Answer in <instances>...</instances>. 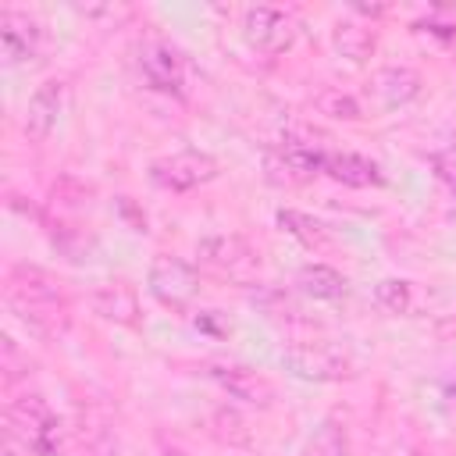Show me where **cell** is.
<instances>
[{"instance_id": "obj_13", "label": "cell", "mask_w": 456, "mask_h": 456, "mask_svg": "<svg viewBox=\"0 0 456 456\" xmlns=\"http://www.w3.org/2000/svg\"><path fill=\"white\" fill-rule=\"evenodd\" d=\"M89 306H93V314L103 317V321H114V324H139V296H135V289L125 285V281H110V285L93 289Z\"/></svg>"}, {"instance_id": "obj_17", "label": "cell", "mask_w": 456, "mask_h": 456, "mask_svg": "<svg viewBox=\"0 0 456 456\" xmlns=\"http://www.w3.org/2000/svg\"><path fill=\"white\" fill-rule=\"evenodd\" d=\"M331 39H335V50L342 57H349L353 64H360V61H367L374 53V32L367 25H360V21H338Z\"/></svg>"}, {"instance_id": "obj_15", "label": "cell", "mask_w": 456, "mask_h": 456, "mask_svg": "<svg viewBox=\"0 0 456 456\" xmlns=\"http://www.w3.org/2000/svg\"><path fill=\"white\" fill-rule=\"evenodd\" d=\"M299 289L314 299H338L346 296V278L328 264H306L299 271Z\"/></svg>"}, {"instance_id": "obj_1", "label": "cell", "mask_w": 456, "mask_h": 456, "mask_svg": "<svg viewBox=\"0 0 456 456\" xmlns=\"http://www.w3.org/2000/svg\"><path fill=\"white\" fill-rule=\"evenodd\" d=\"M7 303L36 335L53 338V335H61L68 328V299L57 289V281L39 267H28V264L11 267V274H7Z\"/></svg>"}, {"instance_id": "obj_8", "label": "cell", "mask_w": 456, "mask_h": 456, "mask_svg": "<svg viewBox=\"0 0 456 456\" xmlns=\"http://www.w3.org/2000/svg\"><path fill=\"white\" fill-rule=\"evenodd\" d=\"M139 68H142V75H146V82L153 89L182 96V89H185V61L171 43L146 39L142 50H139Z\"/></svg>"}, {"instance_id": "obj_20", "label": "cell", "mask_w": 456, "mask_h": 456, "mask_svg": "<svg viewBox=\"0 0 456 456\" xmlns=\"http://www.w3.org/2000/svg\"><path fill=\"white\" fill-rule=\"evenodd\" d=\"M374 303L388 314H410L413 310V285L403 278H385L374 285Z\"/></svg>"}, {"instance_id": "obj_3", "label": "cell", "mask_w": 456, "mask_h": 456, "mask_svg": "<svg viewBox=\"0 0 456 456\" xmlns=\"http://www.w3.org/2000/svg\"><path fill=\"white\" fill-rule=\"evenodd\" d=\"M281 363L289 374H296L303 381H342L353 374V356L331 338L289 342L281 349Z\"/></svg>"}, {"instance_id": "obj_5", "label": "cell", "mask_w": 456, "mask_h": 456, "mask_svg": "<svg viewBox=\"0 0 456 456\" xmlns=\"http://www.w3.org/2000/svg\"><path fill=\"white\" fill-rule=\"evenodd\" d=\"M217 178V160L203 150H178L150 164V182L164 192H192Z\"/></svg>"}, {"instance_id": "obj_22", "label": "cell", "mask_w": 456, "mask_h": 456, "mask_svg": "<svg viewBox=\"0 0 456 456\" xmlns=\"http://www.w3.org/2000/svg\"><path fill=\"white\" fill-rule=\"evenodd\" d=\"M118 207H121V214L132 221V228H135V232H146V214H135V207H132V200H128V196H118Z\"/></svg>"}, {"instance_id": "obj_9", "label": "cell", "mask_w": 456, "mask_h": 456, "mask_svg": "<svg viewBox=\"0 0 456 456\" xmlns=\"http://www.w3.org/2000/svg\"><path fill=\"white\" fill-rule=\"evenodd\" d=\"M420 75L406 64H388V68H378L370 75V86H367V96L374 100L378 110H395V107H406L410 100L420 96Z\"/></svg>"}, {"instance_id": "obj_14", "label": "cell", "mask_w": 456, "mask_h": 456, "mask_svg": "<svg viewBox=\"0 0 456 456\" xmlns=\"http://www.w3.org/2000/svg\"><path fill=\"white\" fill-rule=\"evenodd\" d=\"M324 175H331L335 182L353 185V189H367V185H381V182H385L381 167H378L370 157H363V153H349V150H342V153H328V160H324Z\"/></svg>"}, {"instance_id": "obj_10", "label": "cell", "mask_w": 456, "mask_h": 456, "mask_svg": "<svg viewBox=\"0 0 456 456\" xmlns=\"http://www.w3.org/2000/svg\"><path fill=\"white\" fill-rule=\"evenodd\" d=\"M232 399H239V403H246V406H271L274 403V385L264 378V374H256V370H249V367H239V363H210V370H207Z\"/></svg>"}, {"instance_id": "obj_16", "label": "cell", "mask_w": 456, "mask_h": 456, "mask_svg": "<svg viewBox=\"0 0 456 456\" xmlns=\"http://www.w3.org/2000/svg\"><path fill=\"white\" fill-rule=\"evenodd\" d=\"M296 456H349V431L338 420H324Z\"/></svg>"}, {"instance_id": "obj_6", "label": "cell", "mask_w": 456, "mask_h": 456, "mask_svg": "<svg viewBox=\"0 0 456 456\" xmlns=\"http://www.w3.org/2000/svg\"><path fill=\"white\" fill-rule=\"evenodd\" d=\"M296 18L271 4H253L242 11V39L260 53H285L296 43Z\"/></svg>"}, {"instance_id": "obj_18", "label": "cell", "mask_w": 456, "mask_h": 456, "mask_svg": "<svg viewBox=\"0 0 456 456\" xmlns=\"http://www.w3.org/2000/svg\"><path fill=\"white\" fill-rule=\"evenodd\" d=\"M278 224H281V232H289L292 239H299L303 246H324L328 242V232H324V224L321 221H314L310 214H303V210H278Z\"/></svg>"}, {"instance_id": "obj_7", "label": "cell", "mask_w": 456, "mask_h": 456, "mask_svg": "<svg viewBox=\"0 0 456 456\" xmlns=\"http://www.w3.org/2000/svg\"><path fill=\"white\" fill-rule=\"evenodd\" d=\"M196 256L232 281H249L260 267V253L242 235H210L196 246Z\"/></svg>"}, {"instance_id": "obj_12", "label": "cell", "mask_w": 456, "mask_h": 456, "mask_svg": "<svg viewBox=\"0 0 456 456\" xmlns=\"http://www.w3.org/2000/svg\"><path fill=\"white\" fill-rule=\"evenodd\" d=\"M0 46H4V61L7 64H21L36 53L39 46V25L28 14H18L11 7L0 11Z\"/></svg>"}, {"instance_id": "obj_23", "label": "cell", "mask_w": 456, "mask_h": 456, "mask_svg": "<svg viewBox=\"0 0 456 456\" xmlns=\"http://www.w3.org/2000/svg\"><path fill=\"white\" fill-rule=\"evenodd\" d=\"M410 456H417V452H410Z\"/></svg>"}, {"instance_id": "obj_11", "label": "cell", "mask_w": 456, "mask_h": 456, "mask_svg": "<svg viewBox=\"0 0 456 456\" xmlns=\"http://www.w3.org/2000/svg\"><path fill=\"white\" fill-rule=\"evenodd\" d=\"M61 110H64V82L61 78H46L28 96V107H25V135L32 142H43L57 128Z\"/></svg>"}, {"instance_id": "obj_4", "label": "cell", "mask_w": 456, "mask_h": 456, "mask_svg": "<svg viewBox=\"0 0 456 456\" xmlns=\"http://www.w3.org/2000/svg\"><path fill=\"white\" fill-rule=\"evenodd\" d=\"M146 289L160 306L171 310H185L196 296H200V271L171 253H157L150 260V274H146Z\"/></svg>"}, {"instance_id": "obj_2", "label": "cell", "mask_w": 456, "mask_h": 456, "mask_svg": "<svg viewBox=\"0 0 456 456\" xmlns=\"http://www.w3.org/2000/svg\"><path fill=\"white\" fill-rule=\"evenodd\" d=\"M7 424H11V435H14L32 456H57V452L64 449V428H61V420L50 413L46 399L36 395V392L11 399V406H7Z\"/></svg>"}, {"instance_id": "obj_19", "label": "cell", "mask_w": 456, "mask_h": 456, "mask_svg": "<svg viewBox=\"0 0 456 456\" xmlns=\"http://www.w3.org/2000/svg\"><path fill=\"white\" fill-rule=\"evenodd\" d=\"M314 107H317L321 114L335 118V121H360V118H363L356 96H349V93H342V89H331V86L314 96Z\"/></svg>"}, {"instance_id": "obj_21", "label": "cell", "mask_w": 456, "mask_h": 456, "mask_svg": "<svg viewBox=\"0 0 456 456\" xmlns=\"http://www.w3.org/2000/svg\"><path fill=\"white\" fill-rule=\"evenodd\" d=\"M431 164H435V171H438V178L456 192V150H445V153H435L431 157Z\"/></svg>"}]
</instances>
